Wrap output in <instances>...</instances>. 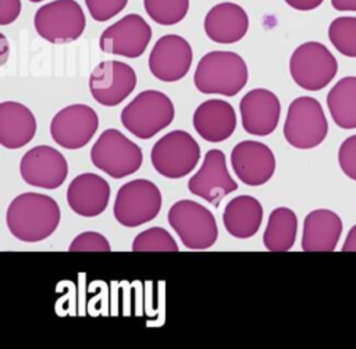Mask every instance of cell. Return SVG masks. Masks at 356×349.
<instances>
[{
  "mask_svg": "<svg viewBox=\"0 0 356 349\" xmlns=\"http://www.w3.org/2000/svg\"><path fill=\"white\" fill-rule=\"evenodd\" d=\"M342 252H356V225H353L348 232V236L342 246Z\"/></svg>",
  "mask_w": 356,
  "mask_h": 349,
  "instance_id": "obj_35",
  "label": "cell"
},
{
  "mask_svg": "<svg viewBox=\"0 0 356 349\" xmlns=\"http://www.w3.org/2000/svg\"><path fill=\"white\" fill-rule=\"evenodd\" d=\"M10 232L22 242H40L49 238L60 222L57 202L43 193L25 192L11 200L6 213Z\"/></svg>",
  "mask_w": 356,
  "mask_h": 349,
  "instance_id": "obj_1",
  "label": "cell"
},
{
  "mask_svg": "<svg viewBox=\"0 0 356 349\" xmlns=\"http://www.w3.org/2000/svg\"><path fill=\"white\" fill-rule=\"evenodd\" d=\"M136 86L135 70L122 61L99 63L89 78L92 97L102 106L111 107L125 100Z\"/></svg>",
  "mask_w": 356,
  "mask_h": 349,
  "instance_id": "obj_13",
  "label": "cell"
},
{
  "mask_svg": "<svg viewBox=\"0 0 356 349\" xmlns=\"http://www.w3.org/2000/svg\"><path fill=\"white\" fill-rule=\"evenodd\" d=\"M192 57L186 39L174 33L163 35L149 54V70L161 82H177L188 74Z\"/></svg>",
  "mask_w": 356,
  "mask_h": 349,
  "instance_id": "obj_15",
  "label": "cell"
},
{
  "mask_svg": "<svg viewBox=\"0 0 356 349\" xmlns=\"http://www.w3.org/2000/svg\"><path fill=\"white\" fill-rule=\"evenodd\" d=\"M28 1H31V3H40V1H43V0H28Z\"/></svg>",
  "mask_w": 356,
  "mask_h": 349,
  "instance_id": "obj_37",
  "label": "cell"
},
{
  "mask_svg": "<svg viewBox=\"0 0 356 349\" xmlns=\"http://www.w3.org/2000/svg\"><path fill=\"white\" fill-rule=\"evenodd\" d=\"M21 13V0H0V25L14 22Z\"/></svg>",
  "mask_w": 356,
  "mask_h": 349,
  "instance_id": "obj_33",
  "label": "cell"
},
{
  "mask_svg": "<svg viewBox=\"0 0 356 349\" xmlns=\"http://www.w3.org/2000/svg\"><path fill=\"white\" fill-rule=\"evenodd\" d=\"M235 175L245 185L260 186L270 181L275 171V157L271 149L256 140L239 142L231 152Z\"/></svg>",
  "mask_w": 356,
  "mask_h": 349,
  "instance_id": "obj_17",
  "label": "cell"
},
{
  "mask_svg": "<svg viewBox=\"0 0 356 349\" xmlns=\"http://www.w3.org/2000/svg\"><path fill=\"white\" fill-rule=\"evenodd\" d=\"M33 25L40 38L54 44L76 40L85 29L82 7L75 0H54L38 8Z\"/></svg>",
  "mask_w": 356,
  "mask_h": 349,
  "instance_id": "obj_7",
  "label": "cell"
},
{
  "mask_svg": "<svg viewBox=\"0 0 356 349\" xmlns=\"http://www.w3.org/2000/svg\"><path fill=\"white\" fill-rule=\"evenodd\" d=\"M342 234L338 214L327 209L310 211L303 222L302 249L305 252H332Z\"/></svg>",
  "mask_w": 356,
  "mask_h": 349,
  "instance_id": "obj_23",
  "label": "cell"
},
{
  "mask_svg": "<svg viewBox=\"0 0 356 349\" xmlns=\"http://www.w3.org/2000/svg\"><path fill=\"white\" fill-rule=\"evenodd\" d=\"M337 71V58L320 42L302 43L293 50L289 60V72L293 82L310 92L325 88L334 79Z\"/></svg>",
  "mask_w": 356,
  "mask_h": 349,
  "instance_id": "obj_8",
  "label": "cell"
},
{
  "mask_svg": "<svg viewBox=\"0 0 356 349\" xmlns=\"http://www.w3.org/2000/svg\"><path fill=\"white\" fill-rule=\"evenodd\" d=\"M239 111L243 129L256 136L273 133L281 115L278 97L267 89L256 88L245 93L239 102Z\"/></svg>",
  "mask_w": 356,
  "mask_h": 349,
  "instance_id": "obj_18",
  "label": "cell"
},
{
  "mask_svg": "<svg viewBox=\"0 0 356 349\" xmlns=\"http://www.w3.org/2000/svg\"><path fill=\"white\" fill-rule=\"evenodd\" d=\"M328 122L317 99L300 96L292 100L284 122V138L295 149L318 146L327 136Z\"/></svg>",
  "mask_w": 356,
  "mask_h": 349,
  "instance_id": "obj_4",
  "label": "cell"
},
{
  "mask_svg": "<svg viewBox=\"0 0 356 349\" xmlns=\"http://www.w3.org/2000/svg\"><path fill=\"white\" fill-rule=\"evenodd\" d=\"M150 39V25L139 14H127L102 32L99 46L104 53L136 58L145 53Z\"/></svg>",
  "mask_w": 356,
  "mask_h": 349,
  "instance_id": "obj_12",
  "label": "cell"
},
{
  "mask_svg": "<svg viewBox=\"0 0 356 349\" xmlns=\"http://www.w3.org/2000/svg\"><path fill=\"white\" fill-rule=\"evenodd\" d=\"M36 133V120L32 111L18 102L0 104V145L14 150L28 145Z\"/></svg>",
  "mask_w": 356,
  "mask_h": 349,
  "instance_id": "obj_22",
  "label": "cell"
},
{
  "mask_svg": "<svg viewBox=\"0 0 356 349\" xmlns=\"http://www.w3.org/2000/svg\"><path fill=\"white\" fill-rule=\"evenodd\" d=\"M110 199V186L104 178L93 172L75 177L67 189V203L70 209L82 217H96L102 214Z\"/></svg>",
  "mask_w": 356,
  "mask_h": 349,
  "instance_id": "obj_19",
  "label": "cell"
},
{
  "mask_svg": "<svg viewBox=\"0 0 356 349\" xmlns=\"http://www.w3.org/2000/svg\"><path fill=\"white\" fill-rule=\"evenodd\" d=\"M331 4L338 11H356V0H331Z\"/></svg>",
  "mask_w": 356,
  "mask_h": 349,
  "instance_id": "obj_36",
  "label": "cell"
},
{
  "mask_svg": "<svg viewBox=\"0 0 356 349\" xmlns=\"http://www.w3.org/2000/svg\"><path fill=\"white\" fill-rule=\"evenodd\" d=\"M332 46L346 57H356V17H338L328 26Z\"/></svg>",
  "mask_w": 356,
  "mask_h": 349,
  "instance_id": "obj_28",
  "label": "cell"
},
{
  "mask_svg": "<svg viewBox=\"0 0 356 349\" xmlns=\"http://www.w3.org/2000/svg\"><path fill=\"white\" fill-rule=\"evenodd\" d=\"M161 209L160 189L149 179H134L124 184L115 196L114 217L128 228L152 221Z\"/></svg>",
  "mask_w": 356,
  "mask_h": 349,
  "instance_id": "obj_10",
  "label": "cell"
},
{
  "mask_svg": "<svg viewBox=\"0 0 356 349\" xmlns=\"http://www.w3.org/2000/svg\"><path fill=\"white\" fill-rule=\"evenodd\" d=\"M263 207L260 202L249 195L231 199L224 209L222 222L229 235L239 239L252 238L260 228Z\"/></svg>",
  "mask_w": 356,
  "mask_h": 349,
  "instance_id": "obj_24",
  "label": "cell"
},
{
  "mask_svg": "<svg viewBox=\"0 0 356 349\" xmlns=\"http://www.w3.org/2000/svg\"><path fill=\"white\" fill-rule=\"evenodd\" d=\"M134 252H178L171 234L160 227H152L136 235L132 242Z\"/></svg>",
  "mask_w": 356,
  "mask_h": 349,
  "instance_id": "obj_29",
  "label": "cell"
},
{
  "mask_svg": "<svg viewBox=\"0 0 356 349\" xmlns=\"http://www.w3.org/2000/svg\"><path fill=\"white\" fill-rule=\"evenodd\" d=\"M204 32L216 43L231 44L239 42L249 29L246 11L231 1L218 3L204 17Z\"/></svg>",
  "mask_w": 356,
  "mask_h": 349,
  "instance_id": "obj_20",
  "label": "cell"
},
{
  "mask_svg": "<svg viewBox=\"0 0 356 349\" xmlns=\"http://www.w3.org/2000/svg\"><path fill=\"white\" fill-rule=\"evenodd\" d=\"M171 99L159 90L138 93L121 111V122L127 131L139 139H150L174 120Z\"/></svg>",
  "mask_w": 356,
  "mask_h": 349,
  "instance_id": "obj_3",
  "label": "cell"
},
{
  "mask_svg": "<svg viewBox=\"0 0 356 349\" xmlns=\"http://www.w3.org/2000/svg\"><path fill=\"white\" fill-rule=\"evenodd\" d=\"M188 189L214 206H218L225 195L238 189V184L228 172L225 154L221 150L211 149L204 154L200 170L188 182Z\"/></svg>",
  "mask_w": 356,
  "mask_h": 349,
  "instance_id": "obj_16",
  "label": "cell"
},
{
  "mask_svg": "<svg viewBox=\"0 0 356 349\" xmlns=\"http://www.w3.org/2000/svg\"><path fill=\"white\" fill-rule=\"evenodd\" d=\"M99 127L96 111L86 104H71L61 108L50 121L53 140L64 149L75 150L89 143Z\"/></svg>",
  "mask_w": 356,
  "mask_h": 349,
  "instance_id": "obj_11",
  "label": "cell"
},
{
  "mask_svg": "<svg viewBox=\"0 0 356 349\" xmlns=\"http://www.w3.org/2000/svg\"><path fill=\"white\" fill-rule=\"evenodd\" d=\"M296 232V214L288 207H277L270 213L263 234V243L270 252H286L293 246Z\"/></svg>",
  "mask_w": 356,
  "mask_h": 349,
  "instance_id": "obj_26",
  "label": "cell"
},
{
  "mask_svg": "<svg viewBox=\"0 0 356 349\" xmlns=\"http://www.w3.org/2000/svg\"><path fill=\"white\" fill-rule=\"evenodd\" d=\"M19 174L28 185L56 189L64 184L68 175V164L58 150L47 145H39L22 156Z\"/></svg>",
  "mask_w": 356,
  "mask_h": 349,
  "instance_id": "obj_14",
  "label": "cell"
},
{
  "mask_svg": "<svg viewBox=\"0 0 356 349\" xmlns=\"http://www.w3.org/2000/svg\"><path fill=\"white\" fill-rule=\"evenodd\" d=\"M154 170L170 179L188 175L200 160V147L186 131H171L161 136L150 152Z\"/></svg>",
  "mask_w": 356,
  "mask_h": 349,
  "instance_id": "obj_9",
  "label": "cell"
},
{
  "mask_svg": "<svg viewBox=\"0 0 356 349\" xmlns=\"http://www.w3.org/2000/svg\"><path fill=\"white\" fill-rule=\"evenodd\" d=\"M168 222L185 247L204 250L214 245L218 229L209 209L193 200H178L168 211Z\"/></svg>",
  "mask_w": 356,
  "mask_h": 349,
  "instance_id": "obj_6",
  "label": "cell"
},
{
  "mask_svg": "<svg viewBox=\"0 0 356 349\" xmlns=\"http://www.w3.org/2000/svg\"><path fill=\"white\" fill-rule=\"evenodd\" d=\"M338 163L346 177L356 181V135L346 138L338 150Z\"/></svg>",
  "mask_w": 356,
  "mask_h": 349,
  "instance_id": "obj_32",
  "label": "cell"
},
{
  "mask_svg": "<svg viewBox=\"0 0 356 349\" xmlns=\"http://www.w3.org/2000/svg\"><path fill=\"white\" fill-rule=\"evenodd\" d=\"M143 7L156 24L171 26L185 18L189 0H143Z\"/></svg>",
  "mask_w": 356,
  "mask_h": 349,
  "instance_id": "obj_27",
  "label": "cell"
},
{
  "mask_svg": "<svg viewBox=\"0 0 356 349\" xmlns=\"http://www.w3.org/2000/svg\"><path fill=\"white\" fill-rule=\"evenodd\" d=\"M327 106L339 128H356V76L339 79L327 95Z\"/></svg>",
  "mask_w": 356,
  "mask_h": 349,
  "instance_id": "obj_25",
  "label": "cell"
},
{
  "mask_svg": "<svg viewBox=\"0 0 356 349\" xmlns=\"http://www.w3.org/2000/svg\"><path fill=\"white\" fill-rule=\"evenodd\" d=\"M128 0H85L86 8L95 21L104 22L120 14Z\"/></svg>",
  "mask_w": 356,
  "mask_h": 349,
  "instance_id": "obj_31",
  "label": "cell"
},
{
  "mask_svg": "<svg viewBox=\"0 0 356 349\" xmlns=\"http://www.w3.org/2000/svg\"><path fill=\"white\" fill-rule=\"evenodd\" d=\"M193 82L200 93L231 97L239 93L246 85L248 65L234 51L214 50L206 53L199 60Z\"/></svg>",
  "mask_w": 356,
  "mask_h": 349,
  "instance_id": "obj_2",
  "label": "cell"
},
{
  "mask_svg": "<svg viewBox=\"0 0 356 349\" xmlns=\"http://www.w3.org/2000/svg\"><path fill=\"white\" fill-rule=\"evenodd\" d=\"M289 7L299 11H310L317 8L324 0H284Z\"/></svg>",
  "mask_w": 356,
  "mask_h": 349,
  "instance_id": "obj_34",
  "label": "cell"
},
{
  "mask_svg": "<svg viewBox=\"0 0 356 349\" xmlns=\"http://www.w3.org/2000/svg\"><path fill=\"white\" fill-rule=\"evenodd\" d=\"M90 160L96 168L111 178L120 179L140 168L143 154L140 147L122 132L110 128L102 132L92 146Z\"/></svg>",
  "mask_w": 356,
  "mask_h": 349,
  "instance_id": "obj_5",
  "label": "cell"
},
{
  "mask_svg": "<svg viewBox=\"0 0 356 349\" xmlns=\"http://www.w3.org/2000/svg\"><path fill=\"white\" fill-rule=\"evenodd\" d=\"M68 250L70 252H108L111 249L104 235L95 231H86L74 238Z\"/></svg>",
  "mask_w": 356,
  "mask_h": 349,
  "instance_id": "obj_30",
  "label": "cell"
},
{
  "mask_svg": "<svg viewBox=\"0 0 356 349\" xmlns=\"http://www.w3.org/2000/svg\"><path fill=\"white\" fill-rule=\"evenodd\" d=\"M193 128L207 142H222L236 128L234 107L224 100L210 99L199 104L193 113Z\"/></svg>",
  "mask_w": 356,
  "mask_h": 349,
  "instance_id": "obj_21",
  "label": "cell"
}]
</instances>
